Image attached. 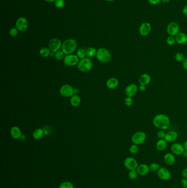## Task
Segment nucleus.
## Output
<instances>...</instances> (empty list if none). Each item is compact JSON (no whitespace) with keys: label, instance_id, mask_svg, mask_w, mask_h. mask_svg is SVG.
I'll return each instance as SVG.
<instances>
[{"label":"nucleus","instance_id":"nucleus-1","mask_svg":"<svg viewBox=\"0 0 187 188\" xmlns=\"http://www.w3.org/2000/svg\"><path fill=\"white\" fill-rule=\"evenodd\" d=\"M154 126L160 130L167 129L170 125V119L167 116L164 114L156 115L153 120Z\"/></svg>","mask_w":187,"mask_h":188},{"label":"nucleus","instance_id":"nucleus-2","mask_svg":"<svg viewBox=\"0 0 187 188\" xmlns=\"http://www.w3.org/2000/svg\"><path fill=\"white\" fill-rule=\"evenodd\" d=\"M76 41L73 39H69L62 43L61 49L66 55H71L74 53L77 49Z\"/></svg>","mask_w":187,"mask_h":188},{"label":"nucleus","instance_id":"nucleus-3","mask_svg":"<svg viewBox=\"0 0 187 188\" xmlns=\"http://www.w3.org/2000/svg\"><path fill=\"white\" fill-rule=\"evenodd\" d=\"M97 59L99 62L107 63L111 61L112 56L109 50L105 48H100L97 51Z\"/></svg>","mask_w":187,"mask_h":188},{"label":"nucleus","instance_id":"nucleus-4","mask_svg":"<svg viewBox=\"0 0 187 188\" xmlns=\"http://www.w3.org/2000/svg\"><path fill=\"white\" fill-rule=\"evenodd\" d=\"M93 64L92 61L89 58L81 59L78 63V68L82 72H88L92 68Z\"/></svg>","mask_w":187,"mask_h":188},{"label":"nucleus","instance_id":"nucleus-5","mask_svg":"<svg viewBox=\"0 0 187 188\" xmlns=\"http://www.w3.org/2000/svg\"><path fill=\"white\" fill-rule=\"evenodd\" d=\"M147 138L145 133L143 132H137L132 135L131 140L133 144L139 145L143 144Z\"/></svg>","mask_w":187,"mask_h":188},{"label":"nucleus","instance_id":"nucleus-6","mask_svg":"<svg viewBox=\"0 0 187 188\" xmlns=\"http://www.w3.org/2000/svg\"><path fill=\"white\" fill-rule=\"evenodd\" d=\"M124 166L129 170H136L138 166V162L133 157H127L124 161Z\"/></svg>","mask_w":187,"mask_h":188},{"label":"nucleus","instance_id":"nucleus-7","mask_svg":"<svg viewBox=\"0 0 187 188\" xmlns=\"http://www.w3.org/2000/svg\"><path fill=\"white\" fill-rule=\"evenodd\" d=\"M28 27V20L25 17H19L15 22V28L19 31H25L26 30Z\"/></svg>","mask_w":187,"mask_h":188},{"label":"nucleus","instance_id":"nucleus-8","mask_svg":"<svg viewBox=\"0 0 187 188\" xmlns=\"http://www.w3.org/2000/svg\"><path fill=\"white\" fill-rule=\"evenodd\" d=\"M157 174L160 179L164 181L169 180L171 177V173L170 171L164 167H160L157 172Z\"/></svg>","mask_w":187,"mask_h":188},{"label":"nucleus","instance_id":"nucleus-9","mask_svg":"<svg viewBox=\"0 0 187 188\" xmlns=\"http://www.w3.org/2000/svg\"><path fill=\"white\" fill-rule=\"evenodd\" d=\"M79 57L77 55H67L65 56L64 62L65 65L67 66H73L77 65L79 62Z\"/></svg>","mask_w":187,"mask_h":188},{"label":"nucleus","instance_id":"nucleus-10","mask_svg":"<svg viewBox=\"0 0 187 188\" xmlns=\"http://www.w3.org/2000/svg\"><path fill=\"white\" fill-rule=\"evenodd\" d=\"M179 25L176 22H172L169 23L167 27V32L170 35L175 37L179 32Z\"/></svg>","mask_w":187,"mask_h":188},{"label":"nucleus","instance_id":"nucleus-11","mask_svg":"<svg viewBox=\"0 0 187 188\" xmlns=\"http://www.w3.org/2000/svg\"><path fill=\"white\" fill-rule=\"evenodd\" d=\"M61 46V41L58 38H53L49 41V49L52 53H57Z\"/></svg>","mask_w":187,"mask_h":188},{"label":"nucleus","instance_id":"nucleus-12","mask_svg":"<svg viewBox=\"0 0 187 188\" xmlns=\"http://www.w3.org/2000/svg\"><path fill=\"white\" fill-rule=\"evenodd\" d=\"M74 93V89L69 84L63 85L60 89V94L64 97H70L73 96Z\"/></svg>","mask_w":187,"mask_h":188},{"label":"nucleus","instance_id":"nucleus-13","mask_svg":"<svg viewBox=\"0 0 187 188\" xmlns=\"http://www.w3.org/2000/svg\"><path fill=\"white\" fill-rule=\"evenodd\" d=\"M151 30V25L149 23L144 22L142 23L139 28V33L142 36L146 37L150 34Z\"/></svg>","mask_w":187,"mask_h":188},{"label":"nucleus","instance_id":"nucleus-14","mask_svg":"<svg viewBox=\"0 0 187 188\" xmlns=\"http://www.w3.org/2000/svg\"><path fill=\"white\" fill-rule=\"evenodd\" d=\"M171 150L173 155H182L185 151V149L183 145H182L180 143L176 142L172 144L171 147Z\"/></svg>","mask_w":187,"mask_h":188},{"label":"nucleus","instance_id":"nucleus-15","mask_svg":"<svg viewBox=\"0 0 187 188\" xmlns=\"http://www.w3.org/2000/svg\"><path fill=\"white\" fill-rule=\"evenodd\" d=\"M138 88L135 84H131L127 86L125 89V94L127 96L133 97L135 96L137 91Z\"/></svg>","mask_w":187,"mask_h":188},{"label":"nucleus","instance_id":"nucleus-16","mask_svg":"<svg viewBox=\"0 0 187 188\" xmlns=\"http://www.w3.org/2000/svg\"><path fill=\"white\" fill-rule=\"evenodd\" d=\"M137 172L139 176H144L148 174L150 172L149 166L146 164H141L138 165L136 169Z\"/></svg>","mask_w":187,"mask_h":188},{"label":"nucleus","instance_id":"nucleus-17","mask_svg":"<svg viewBox=\"0 0 187 188\" xmlns=\"http://www.w3.org/2000/svg\"><path fill=\"white\" fill-rule=\"evenodd\" d=\"M178 133L176 131L171 130L166 134L165 139L167 142H173L177 140V139H178Z\"/></svg>","mask_w":187,"mask_h":188},{"label":"nucleus","instance_id":"nucleus-18","mask_svg":"<svg viewBox=\"0 0 187 188\" xmlns=\"http://www.w3.org/2000/svg\"><path fill=\"white\" fill-rule=\"evenodd\" d=\"M164 160L167 165L172 166L176 162V158L173 154L167 153L164 156Z\"/></svg>","mask_w":187,"mask_h":188},{"label":"nucleus","instance_id":"nucleus-19","mask_svg":"<svg viewBox=\"0 0 187 188\" xmlns=\"http://www.w3.org/2000/svg\"><path fill=\"white\" fill-rule=\"evenodd\" d=\"M176 43L178 44H185L187 43V35L182 32H179L178 34L175 36Z\"/></svg>","mask_w":187,"mask_h":188},{"label":"nucleus","instance_id":"nucleus-20","mask_svg":"<svg viewBox=\"0 0 187 188\" xmlns=\"http://www.w3.org/2000/svg\"><path fill=\"white\" fill-rule=\"evenodd\" d=\"M138 81L140 85L146 86L150 83L151 81V77L149 74L144 73V74H142L139 77Z\"/></svg>","mask_w":187,"mask_h":188},{"label":"nucleus","instance_id":"nucleus-21","mask_svg":"<svg viewBox=\"0 0 187 188\" xmlns=\"http://www.w3.org/2000/svg\"><path fill=\"white\" fill-rule=\"evenodd\" d=\"M11 135L13 139H19L22 137V132L17 126H13L11 129Z\"/></svg>","mask_w":187,"mask_h":188},{"label":"nucleus","instance_id":"nucleus-22","mask_svg":"<svg viewBox=\"0 0 187 188\" xmlns=\"http://www.w3.org/2000/svg\"><path fill=\"white\" fill-rule=\"evenodd\" d=\"M106 85L109 89H114L118 86L119 80L115 78H111L107 80Z\"/></svg>","mask_w":187,"mask_h":188},{"label":"nucleus","instance_id":"nucleus-23","mask_svg":"<svg viewBox=\"0 0 187 188\" xmlns=\"http://www.w3.org/2000/svg\"><path fill=\"white\" fill-rule=\"evenodd\" d=\"M167 147V142L165 139H159L157 142L156 148L158 151H163Z\"/></svg>","mask_w":187,"mask_h":188},{"label":"nucleus","instance_id":"nucleus-24","mask_svg":"<svg viewBox=\"0 0 187 188\" xmlns=\"http://www.w3.org/2000/svg\"><path fill=\"white\" fill-rule=\"evenodd\" d=\"M81 103V99L80 97L77 95H74L72 96L70 99L71 105L74 107H77Z\"/></svg>","mask_w":187,"mask_h":188},{"label":"nucleus","instance_id":"nucleus-25","mask_svg":"<svg viewBox=\"0 0 187 188\" xmlns=\"http://www.w3.org/2000/svg\"><path fill=\"white\" fill-rule=\"evenodd\" d=\"M43 135V130L42 129H36L33 133V138L35 140H40L42 138Z\"/></svg>","mask_w":187,"mask_h":188},{"label":"nucleus","instance_id":"nucleus-26","mask_svg":"<svg viewBox=\"0 0 187 188\" xmlns=\"http://www.w3.org/2000/svg\"><path fill=\"white\" fill-rule=\"evenodd\" d=\"M97 50L93 47H89L86 49V55L89 57H94L97 54Z\"/></svg>","mask_w":187,"mask_h":188},{"label":"nucleus","instance_id":"nucleus-27","mask_svg":"<svg viewBox=\"0 0 187 188\" xmlns=\"http://www.w3.org/2000/svg\"><path fill=\"white\" fill-rule=\"evenodd\" d=\"M50 49L47 47H43L40 49V55L42 56L43 57H48L50 55Z\"/></svg>","mask_w":187,"mask_h":188},{"label":"nucleus","instance_id":"nucleus-28","mask_svg":"<svg viewBox=\"0 0 187 188\" xmlns=\"http://www.w3.org/2000/svg\"><path fill=\"white\" fill-rule=\"evenodd\" d=\"M138 175L139 174H138L136 170H131L129 171V173H128L129 178L131 179V180H135V179H137Z\"/></svg>","mask_w":187,"mask_h":188},{"label":"nucleus","instance_id":"nucleus-29","mask_svg":"<svg viewBox=\"0 0 187 188\" xmlns=\"http://www.w3.org/2000/svg\"><path fill=\"white\" fill-rule=\"evenodd\" d=\"M58 188H74V186L72 183L67 181L61 183Z\"/></svg>","mask_w":187,"mask_h":188},{"label":"nucleus","instance_id":"nucleus-30","mask_svg":"<svg viewBox=\"0 0 187 188\" xmlns=\"http://www.w3.org/2000/svg\"><path fill=\"white\" fill-rule=\"evenodd\" d=\"M76 55L77 56L81 59H84L86 57V51H85L83 49H79L77 51Z\"/></svg>","mask_w":187,"mask_h":188},{"label":"nucleus","instance_id":"nucleus-31","mask_svg":"<svg viewBox=\"0 0 187 188\" xmlns=\"http://www.w3.org/2000/svg\"><path fill=\"white\" fill-rule=\"evenodd\" d=\"M149 166L150 171H151L153 172H157L160 168L159 164L157 163H152L150 164Z\"/></svg>","mask_w":187,"mask_h":188},{"label":"nucleus","instance_id":"nucleus-32","mask_svg":"<svg viewBox=\"0 0 187 188\" xmlns=\"http://www.w3.org/2000/svg\"><path fill=\"white\" fill-rule=\"evenodd\" d=\"M175 59L176 61L178 62H183L185 59V57L184 55L181 53H176L175 56Z\"/></svg>","mask_w":187,"mask_h":188},{"label":"nucleus","instance_id":"nucleus-33","mask_svg":"<svg viewBox=\"0 0 187 188\" xmlns=\"http://www.w3.org/2000/svg\"><path fill=\"white\" fill-rule=\"evenodd\" d=\"M138 151H139V148H138V145H136V144L131 145L129 148V152L132 155L137 154Z\"/></svg>","mask_w":187,"mask_h":188},{"label":"nucleus","instance_id":"nucleus-34","mask_svg":"<svg viewBox=\"0 0 187 188\" xmlns=\"http://www.w3.org/2000/svg\"><path fill=\"white\" fill-rule=\"evenodd\" d=\"M166 43L170 45V46H172L175 44V43H176L175 37L172 36V35H170L169 36L167 39H166Z\"/></svg>","mask_w":187,"mask_h":188},{"label":"nucleus","instance_id":"nucleus-35","mask_svg":"<svg viewBox=\"0 0 187 188\" xmlns=\"http://www.w3.org/2000/svg\"><path fill=\"white\" fill-rule=\"evenodd\" d=\"M65 53L63 51H58L55 53V58L57 60H61L64 59Z\"/></svg>","mask_w":187,"mask_h":188},{"label":"nucleus","instance_id":"nucleus-36","mask_svg":"<svg viewBox=\"0 0 187 188\" xmlns=\"http://www.w3.org/2000/svg\"><path fill=\"white\" fill-rule=\"evenodd\" d=\"M55 3V7L58 8H62L65 6L64 0H56Z\"/></svg>","mask_w":187,"mask_h":188},{"label":"nucleus","instance_id":"nucleus-37","mask_svg":"<svg viewBox=\"0 0 187 188\" xmlns=\"http://www.w3.org/2000/svg\"><path fill=\"white\" fill-rule=\"evenodd\" d=\"M18 30L16 28H11V29L9 30V34L11 37H15L18 35Z\"/></svg>","mask_w":187,"mask_h":188},{"label":"nucleus","instance_id":"nucleus-38","mask_svg":"<svg viewBox=\"0 0 187 188\" xmlns=\"http://www.w3.org/2000/svg\"><path fill=\"white\" fill-rule=\"evenodd\" d=\"M125 104L127 106H131L133 104V99L132 97L127 96L126 99H125Z\"/></svg>","mask_w":187,"mask_h":188},{"label":"nucleus","instance_id":"nucleus-39","mask_svg":"<svg viewBox=\"0 0 187 188\" xmlns=\"http://www.w3.org/2000/svg\"><path fill=\"white\" fill-rule=\"evenodd\" d=\"M166 134L165 131L164 130H160L157 133V136L159 139H165Z\"/></svg>","mask_w":187,"mask_h":188},{"label":"nucleus","instance_id":"nucleus-40","mask_svg":"<svg viewBox=\"0 0 187 188\" xmlns=\"http://www.w3.org/2000/svg\"><path fill=\"white\" fill-rule=\"evenodd\" d=\"M181 184L183 188H187V179L183 178L181 180Z\"/></svg>","mask_w":187,"mask_h":188},{"label":"nucleus","instance_id":"nucleus-41","mask_svg":"<svg viewBox=\"0 0 187 188\" xmlns=\"http://www.w3.org/2000/svg\"><path fill=\"white\" fill-rule=\"evenodd\" d=\"M148 2L151 5H157L161 2V0H148Z\"/></svg>","mask_w":187,"mask_h":188},{"label":"nucleus","instance_id":"nucleus-42","mask_svg":"<svg viewBox=\"0 0 187 188\" xmlns=\"http://www.w3.org/2000/svg\"><path fill=\"white\" fill-rule=\"evenodd\" d=\"M182 176L183 178L187 179V167L183 170L182 172Z\"/></svg>","mask_w":187,"mask_h":188},{"label":"nucleus","instance_id":"nucleus-43","mask_svg":"<svg viewBox=\"0 0 187 188\" xmlns=\"http://www.w3.org/2000/svg\"><path fill=\"white\" fill-rule=\"evenodd\" d=\"M182 65L184 69L187 71V58L185 59L183 62H182Z\"/></svg>","mask_w":187,"mask_h":188},{"label":"nucleus","instance_id":"nucleus-44","mask_svg":"<svg viewBox=\"0 0 187 188\" xmlns=\"http://www.w3.org/2000/svg\"><path fill=\"white\" fill-rule=\"evenodd\" d=\"M138 89L141 91H144L146 90V86L143 85H140L138 87Z\"/></svg>","mask_w":187,"mask_h":188},{"label":"nucleus","instance_id":"nucleus-45","mask_svg":"<svg viewBox=\"0 0 187 188\" xmlns=\"http://www.w3.org/2000/svg\"><path fill=\"white\" fill-rule=\"evenodd\" d=\"M182 12L185 16H187V5L183 7V10H182Z\"/></svg>","mask_w":187,"mask_h":188},{"label":"nucleus","instance_id":"nucleus-46","mask_svg":"<svg viewBox=\"0 0 187 188\" xmlns=\"http://www.w3.org/2000/svg\"><path fill=\"white\" fill-rule=\"evenodd\" d=\"M183 156L184 157V158H187V151H185L183 152Z\"/></svg>","mask_w":187,"mask_h":188},{"label":"nucleus","instance_id":"nucleus-47","mask_svg":"<svg viewBox=\"0 0 187 188\" xmlns=\"http://www.w3.org/2000/svg\"><path fill=\"white\" fill-rule=\"evenodd\" d=\"M183 146H184L185 150V151H187V141H185V142H184V145H183Z\"/></svg>","mask_w":187,"mask_h":188},{"label":"nucleus","instance_id":"nucleus-48","mask_svg":"<svg viewBox=\"0 0 187 188\" xmlns=\"http://www.w3.org/2000/svg\"><path fill=\"white\" fill-rule=\"evenodd\" d=\"M170 0H161V2L164 3H169Z\"/></svg>","mask_w":187,"mask_h":188},{"label":"nucleus","instance_id":"nucleus-49","mask_svg":"<svg viewBox=\"0 0 187 188\" xmlns=\"http://www.w3.org/2000/svg\"><path fill=\"white\" fill-rule=\"evenodd\" d=\"M44 1H45L47 2H55L56 0H44Z\"/></svg>","mask_w":187,"mask_h":188},{"label":"nucleus","instance_id":"nucleus-50","mask_svg":"<svg viewBox=\"0 0 187 188\" xmlns=\"http://www.w3.org/2000/svg\"><path fill=\"white\" fill-rule=\"evenodd\" d=\"M105 1H107V2H113L114 0H105Z\"/></svg>","mask_w":187,"mask_h":188},{"label":"nucleus","instance_id":"nucleus-51","mask_svg":"<svg viewBox=\"0 0 187 188\" xmlns=\"http://www.w3.org/2000/svg\"></svg>","mask_w":187,"mask_h":188}]
</instances>
